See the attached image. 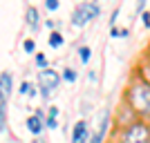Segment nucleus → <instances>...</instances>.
I'll return each instance as SVG.
<instances>
[{"mask_svg": "<svg viewBox=\"0 0 150 143\" xmlns=\"http://www.w3.org/2000/svg\"><path fill=\"white\" fill-rule=\"evenodd\" d=\"M123 103L128 105L134 118L150 123V83L141 74H132L123 89Z\"/></svg>", "mask_w": 150, "mask_h": 143, "instance_id": "f257e3e1", "label": "nucleus"}, {"mask_svg": "<svg viewBox=\"0 0 150 143\" xmlns=\"http://www.w3.org/2000/svg\"><path fill=\"white\" fill-rule=\"evenodd\" d=\"M119 143H150V123L132 118L119 130Z\"/></svg>", "mask_w": 150, "mask_h": 143, "instance_id": "f03ea898", "label": "nucleus"}, {"mask_svg": "<svg viewBox=\"0 0 150 143\" xmlns=\"http://www.w3.org/2000/svg\"><path fill=\"white\" fill-rule=\"evenodd\" d=\"M101 16V5L99 2H81V5L74 7V11H72V25L74 27H83L88 25L92 18Z\"/></svg>", "mask_w": 150, "mask_h": 143, "instance_id": "7ed1b4c3", "label": "nucleus"}, {"mask_svg": "<svg viewBox=\"0 0 150 143\" xmlns=\"http://www.w3.org/2000/svg\"><path fill=\"white\" fill-rule=\"evenodd\" d=\"M38 83H40V94H43V99H47L58 85H61V74H58L56 69H40V74H38Z\"/></svg>", "mask_w": 150, "mask_h": 143, "instance_id": "20e7f679", "label": "nucleus"}, {"mask_svg": "<svg viewBox=\"0 0 150 143\" xmlns=\"http://www.w3.org/2000/svg\"><path fill=\"white\" fill-rule=\"evenodd\" d=\"M11 74L9 72H2L0 74V110L7 107V101H9V94H11Z\"/></svg>", "mask_w": 150, "mask_h": 143, "instance_id": "39448f33", "label": "nucleus"}, {"mask_svg": "<svg viewBox=\"0 0 150 143\" xmlns=\"http://www.w3.org/2000/svg\"><path fill=\"white\" fill-rule=\"evenodd\" d=\"M90 125L88 121H76L74 130H72V143H90Z\"/></svg>", "mask_w": 150, "mask_h": 143, "instance_id": "423d86ee", "label": "nucleus"}, {"mask_svg": "<svg viewBox=\"0 0 150 143\" xmlns=\"http://www.w3.org/2000/svg\"><path fill=\"white\" fill-rule=\"evenodd\" d=\"M108 125H110V112H103V116H101V125H99V132H94L92 137H90V143H103L105 132H108Z\"/></svg>", "mask_w": 150, "mask_h": 143, "instance_id": "0eeeda50", "label": "nucleus"}, {"mask_svg": "<svg viewBox=\"0 0 150 143\" xmlns=\"http://www.w3.org/2000/svg\"><path fill=\"white\" fill-rule=\"evenodd\" d=\"M27 25H29L31 31H38V27H40V16H38V9L36 7H27Z\"/></svg>", "mask_w": 150, "mask_h": 143, "instance_id": "6e6552de", "label": "nucleus"}, {"mask_svg": "<svg viewBox=\"0 0 150 143\" xmlns=\"http://www.w3.org/2000/svg\"><path fill=\"white\" fill-rule=\"evenodd\" d=\"M45 128V121H40L38 116H27V130L34 134V137H38L40 132H43Z\"/></svg>", "mask_w": 150, "mask_h": 143, "instance_id": "1a4fd4ad", "label": "nucleus"}, {"mask_svg": "<svg viewBox=\"0 0 150 143\" xmlns=\"http://www.w3.org/2000/svg\"><path fill=\"white\" fill-rule=\"evenodd\" d=\"M63 43H65V38H63L61 31H52L50 34V47L58 49V47H63Z\"/></svg>", "mask_w": 150, "mask_h": 143, "instance_id": "9d476101", "label": "nucleus"}, {"mask_svg": "<svg viewBox=\"0 0 150 143\" xmlns=\"http://www.w3.org/2000/svg\"><path fill=\"white\" fill-rule=\"evenodd\" d=\"M90 54H92V49H90L88 45H81V47H79V56H81V63H88V61H90Z\"/></svg>", "mask_w": 150, "mask_h": 143, "instance_id": "9b49d317", "label": "nucleus"}, {"mask_svg": "<svg viewBox=\"0 0 150 143\" xmlns=\"http://www.w3.org/2000/svg\"><path fill=\"white\" fill-rule=\"evenodd\" d=\"M20 94H25V96H34V85H31L29 81H23V85H20Z\"/></svg>", "mask_w": 150, "mask_h": 143, "instance_id": "f8f14e48", "label": "nucleus"}, {"mask_svg": "<svg viewBox=\"0 0 150 143\" xmlns=\"http://www.w3.org/2000/svg\"><path fill=\"white\" fill-rule=\"evenodd\" d=\"M63 78H65L67 83H74L76 81V72L72 67H65V69H63Z\"/></svg>", "mask_w": 150, "mask_h": 143, "instance_id": "ddd939ff", "label": "nucleus"}, {"mask_svg": "<svg viewBox=\"0 0 150 143\" xmlns=\"http://www.w3.org/2000/svg\"><path fill=\"white\" fill-rule=\"evenodd\" d=\"M34 56H36L34 61H36L38 67H40V69H47V56H45V54H34Z\"/></svg>", "mask_w": 150, "mask_h": 143, "instance_id": "4468645a", "label": "nucleus"}, {"mask_svg": "<svg viewBox=\"0 0 150 143\" xmlns=\"http://www.w3.org/2000/svg\"><path fill=\"white\" fill-rule=\"evenodd\" d=\"M23 49H25L27 54H31V51L36 49V43H34V40H31V38H27L25 43H23Z\"/></svg>", "mask_w": 150, "mask_h": 143, "instance_id": "2eb2a0df", "label": "nucleus"}, {"mask_svg": "<svg viewBox=\"0 0 150 143\" xmlns=\"http://www.w3.org/2000/svg\"><path fill=\"white\" fill-rule=\"evenodd\" d=\"M45 7H47L50 11H56L61 5H58V0H45Z\"/></svg>", "mask_w": 150, "mask_h": 143, "instance_id": "dca6fc26", "label": "nucleus"}, {"mask_svg": "<svg viewBox=\"0 0 150 143\" xmlns=\"http://www.w3.org/2000/svg\"><path fill=\"white\" fill-rule=\"evenodd\" d=\"M56 118H54V116H47V118H45V128H50V130H54V128H56Z\"/></svg>", "mask_w": 150, "mask_h": 143, "instance_id": "f3484780", "label": "nucleus"}, {"mask_svg": "<svg viewBox=\"0 0 150 143\" xmlns=\"http://www.w3.org/2000/svg\"><path fill=\"white\" fill-rule=\"evenodd\" d=\"M47 116H54V118H56V116H58V107H54V105H52L50 110H47Z\"/></svg>", "mask_w": 150, "mask_h": 143, "instance_id": "a211bd4d", "label": "nucleus"}, {"mask_svg": "<svg viewBox=\"0 0 150 143\" xmlns=\"http://www.w3.org/2000/svg\"><path fill=\"white\" fill-rule=\"evenodd\" d=\"M110 34H112V38H117V36H121V29H117V27H112V29H110Z\"/></svg>", "mask_w": 150, "mask_h": 143, "instance_id": "6ab92c4d", "label": "nucleus"}, {"mask_svg": "<svg viewBox=\"0 0 150 143\" xmlns=\"http://www.w3.org/2000/svg\"><path fill=\"white\" fill-rule=\"evenodd\" d=\"M144 25L150 27V13H144Z\"/></svg>", "mask_w": 150, "mask_h": 143, "instance_id": "aec40b11", "label": "nucleus"}]
</instances>
